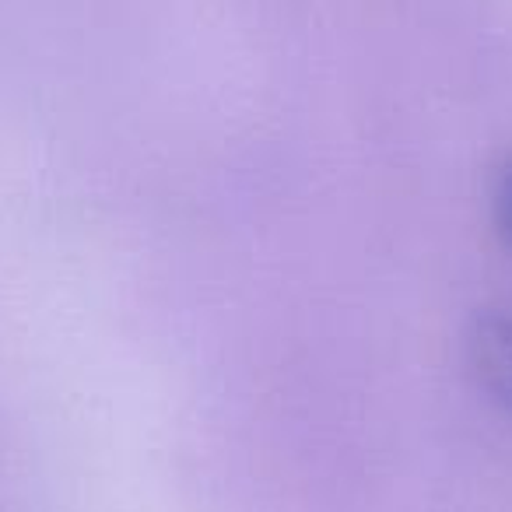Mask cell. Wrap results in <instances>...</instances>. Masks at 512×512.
Masks as SVG:
<instances>
[{
    "instance_id": "obj_1",
    "label": "cell",
    "mask_w": 512,
    "mask_h": 512,
    "mask_svg": "<svg viewBox=\"0 0 512 512\" xmlns=\"http://www.w3.org/2000/svg\"><path fill=\"white\" fill-rule=\"evenodd\" d=\"M467 358L481 390L512 418V316L498 309L474 313L467 327Z\"/></svg>"
},
{
    "instance_id": "obj_2",
    "label": "cell",
    "mask_w": 512,
    "mask_h": 512,
    "mask_svg": "<svg viewBox=\"0 0 512 512\" xmlns=\"http://www.w3.org/2000/svg\"><path fill=\"white\" fill-rule=\"evenodd\" d=\"M491 204H495V218L502 235L512 246V155L502 158V165L495 169V183H491Z\"/></svg>"
}]
</instances>
